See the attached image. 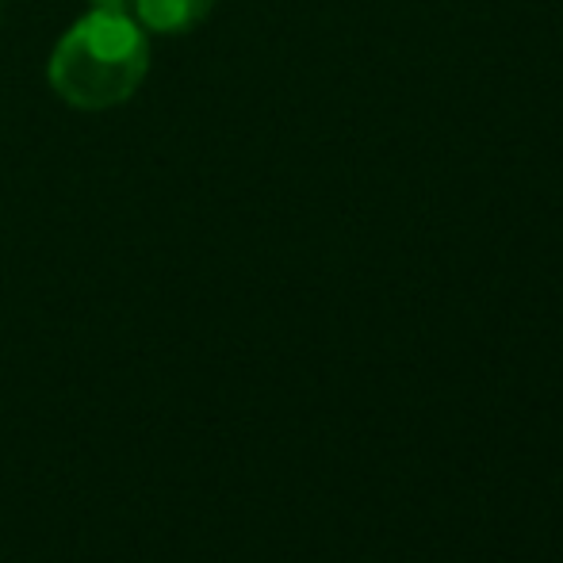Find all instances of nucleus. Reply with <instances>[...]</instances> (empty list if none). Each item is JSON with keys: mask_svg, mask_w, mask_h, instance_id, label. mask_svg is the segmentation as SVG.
Returning a JSON list of instances; mask_svg holds the SVG:
<instances>
[{"mask_svg": "<svg viewBox=\"0 0 563 563\" xmlns=\"http://www.w3.org/2000/svg\"><path fill=\"white\" fill-rule=\"evenodd\" d=\"M216 12V0H131V15L146 35H188Z\"/></svg>", "mask_w": 563, "mask_h": 563, "instance_id": "nucleus-2", "label": "nucleus"}, {"mask_svg": "<svg viewBox=\"0 0 563 563\" xmlns=\"http://www.w3.org/2000/svg\"><path fill=\"white\" fill-rule=\"evenodd\" d=\"M150 74V35L131 8H97L77 15L54 43L46 81L77 112H108L142 89Z\"/></svg>", "mask_w": 563, "mask_h": 563, "instance_id": "nucleus-1", "label": "nucleus"}]
</instances>
